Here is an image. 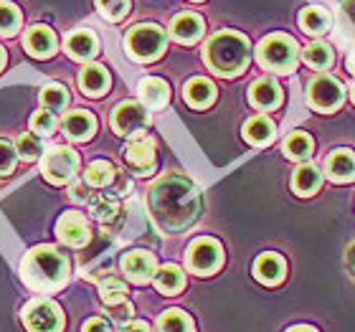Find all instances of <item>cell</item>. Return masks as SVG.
Instances as JSON below:
<instances>
[{"instance_id":"6da1fadb","label":"cell","mask_w":355,"mask_h":332,"mask_svg":"<svg viewBox=\"0 0 355 332\" xmlns=\"http://www.w3.org/2000/svg\"><path fill=\"white\" fill-rule=\"evenodd\" d=\"M150 208L163 229L180 231L198 218L200 195L191 180L180 175H165L150 191Z\"/></svg>"},{"instance_id":"7a4b0ae2","label":"cell","mask_w":355,"mask_h":332,"mask_svg":"<svg viewBox=\"0 0 355 332\" xmlns=\"http://www.w3.org/2000/svg\"><path fill=\"white\" fill-rule=\"evenodd\" d=\"M21 279L38 295H51L69 279V259L53 246H36L21 261Z\"/></svg>"},{"instance_id":"3957f363","label":"cell","mask_w":355,"mask_h":332,"mask_svg":"<svg viewBox=\"0 0 355 332\" xmlns=\"http://www.w3.org/2000/svg\"><path fill=\"white\" fill-rule=\"evenodd\" d=\"M249 56H252V49H249V41L246 36L236 33V30H221L216 33L211 41L203 49V61L206 67L218 76H239L249 67Z\"/></svg>"},{"instance_id":"277c9868","label":"cell","mask_w":355,"mask_h":332,"mask_svg":"<svg viewBox=\"0 0 355 332\" xmlns=\"http://www.w3.org/2000/svg\"><path fill=\"white\" fill-rule=\"evenodd\" d=\"M257 59L264 69L277 71V74H292L300 61V46L295 38L284 36V33H274L266 36L257 49Z\"/></svg>"},{"instance_id":"5b68a950","label":"cell","mask_w":355,"mask_h":332,"mask_svg":"<svg viewBox=\"0 0 355 332\" xmlns=\"http://www.w3.org/2000/svg\"><path fill=\"white\" fill-rule=\"evenodd\" d=\"M168 46V33L155 23H140L127 30L125 49L135 61H155Z\"/></svg>"},{"instance_id":"8992f818","label":"cell","mask_w":355,"mask_h":332,"mask_svg":"<svg viewBox=\"0 0 355 332\" xmlns=\"http://www.w3.org/2000/svg\"><path fill=\"white\" fill-rule=\"evenodd\" d=\"M23 325L28 327V332H61L64 312L56 302L38 297L23 307Z\"/></svg>"},{"instance_id":"52a82bcc","label":"cell","mask_w":355,"mask_h":332,"mask_svg":"<svg viewBox=\"0 0 355 332\" xmlns=\"http://www.w3.org/2000/svg\"><path fill=\"white\" fill-rule=\"evenodd\" d=\"M41 173L51 185L71 183L79 173V155L71 148H51L41 160Z\"/></svg>"},{"instance_id":"ba28073f","label":"cell","mask_w":355,"mask_h":332,"mask_svg":"<svg viewBox=\"0 0 355 332\" xmlns=\"http://www.w3.org/2000/svg\"><path fill=\"white\" fill-rule=\"evenodd\" d=\"M110 122L119 137H137V134H145V130L150 127V112L140 102L130 99L112 110Z\"/></svg>"},{"instance_id":"9c48e42d","label":"cell","mask_w":355,"mask_h":332,"mask_svg":"<svg viewBox=\"0 0 355 332\" xmlns=\"http://www.w3.org/2000/svg\"><path fill=\"white\" fill-rule=\"evenodd\" d=\"M223 264V249L216 238H196L188 249V266L191 272L206 277Z\"/></svg>"},{"instance_id":"30bf717a","label":"cell","mask_w":355,"mask_h":332,"mask_svg":"<svg viewBox=\"0 0 355 332\" xmlns=\"http://www.w3.org/2000/svg\"><path fill=\"white\" fill-rule=\"evenodd\" d=\"M343 96H345L343 84L327 74L312 79L310 87H307V102H310V107H315L318 112L338 110V107L343 104Z\"/></svg>"},{"instance_id":"8fae6325","label":"cell","mask_w":355,"mask_h":332,"mask_svg":"<svg viewBox=\"0 0 355 332\" xmlns=\"http://www.w3.org/2000/svg\"><path fill=\"white\" fill-rule=\"evenodd\" d=\"M56 234H59V238L64 241V244L74 246V249L87 246V241L92 238L89 221L84 218V213H79V211H69V213L61 216L59 223H56Z\"/></svg>"},{"instance_id":"7c38bea8","label":"cell","mask_w":355,"mask_h":332,"mask_svg":"<svg viewBox=\"0 0 355 332\" xmlns=\"http://www.w3.org/2000/svg\"><path fill=\"white\" fill-rule=\"evenodd\" d=\"M122 272H125V277L132 284H148L157 272L155 256L150 251H142V249L127 251L125 256H122Z\"/></svg>"},{"instance_id":"4fadbf2b","label":"cell","mask_w":355,"mask_h":332,"mask_svg":"<svg viewBox=\"0 0 355 332\" xmlns=\"http://www.w3.org/2000/svg\"><path fill=\"white\" fill-rule=\"evenodd\" d=\"M125 157L127 163L132 165L140 175H150L155 170V142L150 140V137H145V134H137L127 145Z\"/></svg>"},{"instance_id":"5bb4252c","label":"cell","mask_w":355,"mask_h":332,"mask_svg":"<svg viewBox=\"0 0 355 332\" xmlns=\"http://www.w3.org/2000/svg\"><path fill=\"white\" fill-rule=\"evenodd\" d=\"M23 46H26V51H28L31 56L49 59V56H53V51H56V36H53V30L49 28V26H31V28L26 30Z\"/></svg>"},{"instance_id":"9a60e30c","label":"cell","mask_w":355,"mask_h":332,"mask_svg":"<svg viewBox=\"0 0 355 332\" xmlns=\"http://www.w3.org/2000/svg\"><path fill=\"white\" fill-rule=\"evenodd\" d=\"M61 130H64V134H67L69 140L84 142L94 134L96 119H94V114H89L87 110L69 112L67 117H64V122H61Z\"/></svg>"},{"instance_id":"2e32d148","label":"cell","mask_w":355,"mask_h":332,"mask_svg":"<svg viewBox=\"0 0 355 332\" xmlns=\"http://www.w3.org/2000/svg\"><path fill=\"white\" fill-rule=\"evenodd\" d=\"M249 99H252V104L257 107V110H264V112L277 110V107L282 104V89L274 79L264 76V79H257V82L252 84V89H249Z\"/></svg>"},{"instance_id":"e0dca14e","label":"cell","mask_w":355,"mask_h":332,"mask_svg":"<svg viewBox=\"0 0 355 332\" xmlns=\"http://www.w3.org/2000/svg\"><path fill=\"white\" fill-rule=\"evenodd\" d=\"M284 272H287V264L279 254H261L257 261H254V277L261 281V284H279L284 279Z\"/></svg>"},{"instance_id":"ac0fdd59","label":"cell","mask_w":355,"mask_h":332,"mask_svg":"<svg viewBox=\"0 0 355 332\" xmlns=\"http://www.w3.org/2000/svg\"><path fill=\"white\" fill-rule=\"evenodd\" d=\"M327 175L335 183H353L355 180V155L350 150H335L325 160Z\"/></svg>"},{"instance_id":"d6986e66","label":"cell","mask_w":355,"mask_h":332,"mask_svg":"<svg viewBox=\"0 0 355 332\" xmlns=\"http://www.w3.org/2000/svg\"><path fill=\"white\" fill-rule=\"evenodd\" d=\"M171 33L180 44H196L203 36V18L196 13H180L173 18Z\"/></svg>"},{"instance_id":"ffe728a7","label":"cell","mask_w":355,"mask_h":332,"mask_svg":"<svg viewBox=\"0 0 355 332\" xmlns=\"http://www.w3.org/2000/svg\"><path fill=\"white\" fill-rule=\"evenodd\" d=\"M67 53L74 61H89L92 56H96L99 51V41L92 30H74L71 36L67 38Z\"/></svg>"},{"instance_id":"44dd1931","label":"cell","mask_w":355,"mask_h":332,"mask_svg":"<svg viewBox=\"0 0 355 332\" xmlns=\"http://www.w3.org/2000/svg\"><path fill=\"white\" fill-rule=\"evenodd\" d=\"M79 87L87 96H104L110 89V71L102 64H89L79 74Z\"/></svg>"},{"instance_id":"7402d4cb","label":"cell","mask_w":355,"mask_h":332,"mask_svg":"<svg viewBox=\"0 0 355 332\" xmlns=\"http://www.w3.org/2000/svg\"><path fill=\"white\" fill-rule=\"evenodd\" d=\"M140 99H142V107L145 110H160L168 104L171 99V89L163 79H157V76H148V79H142L140 82Z\"/></svg>"},{"instance_id":"603a6c76","label":"cell","mask_w":355,"mask_h":332,"mask_svg":"<svg viewBox=\"0 0 355 332\" xmlns=\"http://www.w3.org/2000/svg\"><path fill=\"white\" fill-rule=\"evenodd\" d=\"M183 96L193 110H206L216 99V87L208 79H203V76H196V79H191V82L185 84Z\"/></svg>"},{"instance_id":"cb8c5ba5","label":"cell","mask_w":355,"mask_h":332,"mask_svg":"<svg viewBox=\"0 0 355 332\" xmlns=\"http://www.w3.org/2000/svg\"><path fill=\"white\" fill-rule=\"evenodd\" d=\"M153 279H155V287L160 289L163 295H175V292H180V289L185 287V274H183V269L175 264L160 266Z\"/></svg>"},{"instance_id":"d4e9b609","label":"cell","mask_w":355,"mask_h":332,"mask_svg":"<svg viewBox=\"0 0 355 332\" xmlns=\"http://www.w3.org/2000/svg\"><path fill=\"white\" fill-rule=\"evenodd\" d=\"M244 137L252 145L261 148V145H269L274 140V122L269 117H252L249 122L244 125Z\"/></svg>"},{"instance_id":"484cf974","label":"cell","mask_w":355,"mask_h":332,"mask_svg":"<svg viewBox=\"0 0 355 332\" xmlns=\"http://www.w3.org/2000/svg\"><path fill=\"white\" fill-rule=\"evenodd\" d=\"M300 26H302V30L307 36H322V33H327V28H330V15H327L322 8L310 6L300 13Z\"/></svg>"},{"instance_id":"4316f807","label":"cell","mask_w":355,"mask_h":332,"mask_svg":"<svg viewBox=\"0 0 355 332\" xmlns=\"http://www.w3.org/2000/svg\"><path fill=\"white\" fill-rule=\"evenodd\" d=\"M320 183H322V175L315 165H300L292 175V188L297 195H312L320 188Z\"/></svg>"},{"instance_id":"83f0119b","label":"cell","mask_w":355,"mask_h":332,"mask_svg":"<svg viewBox=\"0 0 355 332\" xmlns=\"http://www.w3.org/2000/svg\"><path fill=\"white\" fill-rule=\"evenodd\" d=\"M117 177V168L107 160H94L89 165L87 173H84V183L92 185V188H107Z\"/></svg>"},{"instance_id":"f1b7e54d","label":"cell","mask_w":355,"mask_h":332,"mask_svg":"<svg viewBox=\"0 0 355 332\" xmlns=\"http://www.w3.org/2000/svg\"><path fill=\"white\" fill-rule=\"evenodd\" d=\"M302 59L307 67L318 69V71H325V69L333 67V49L322 41H315L302 51Z\"/></svg>"},{"instance_id":"f546056e","label":"cell","mask_w":355,"mask_h":332,"mask_svg":"<svg viewBox=\"0 0 355 332\" xmlns=\"http://www.w3.org/2000/svg\"><path fill=\"white\" fill-rule=\"evenodd\" d=\"M89 208H92V213H94L96 221L110 223V221H114L119 213V200H117V195L104 193V195H96V198L89 200Z\"/></svg>"},{"instance_id":"4dcf8cb0","label":"cell","mask_w":355,"mask_h":332,"mask_svg":"<svg viewBox=\"0 0 355 332\" xmlns=\"http://www.w3.org/2000/svg\"><path fill=\"white\" fill-rule=\"evenodd\" d=\"M284 155L289 160H307L312 155V137L307 132H292L284 140Z\"/></svg>"},{"instance_id":"1f68e13d","label":"cell","mask_w":355,"mask_h":332,"mask_svg":"<svg viewBox=\"0 0 355 332\" xmlns=\"http://www.w3.org/2000/svg\"><path fill=\"white\" fill-rule=\"evenodd\" d=\"M41 104L46 107V112H64L69 107V91L64 84H46L41 91Z\"/></svg>"},{"instance_id":"d6a6232c","label":"cell","mask_w":355,"mask_h":332,"mask_svg":"<svg viewBox=\"0 0 355 332\" xmlns=\"http://www.w3.org/2000/svg\"><path fill=\"white\" fill-rule=\"evenodd\" d=\"M99 297H102V302L107 307L112 304H119L127 299V284L119 277H107V279L99 284Z\"/></svg>"},{"instance_id":"836d02e7","label":"cell","mask_w":355,"mask_h":332,"mask_svg":"<svg viewBox=\"0 0 355 332\" xmlns=\"http://www.w3.org/2000/svg\"><path fill=\"white\" fill-rule=\"evenodd\" d=\"M21 10L13 3L0 0V36H15L21 28Z\"/></svg>"},{"instance_id":"e575fe53","label":"cell","mask_w":355,"mask_h":332,"mask_svg":"<svg viewBox=\"0 0 355 332\" xmlns=\"http://www.w3.org/2000/svg\"><path fill=\"white\" fill-rule=\"evenodd\" d=\"M157 332H193V320L180 310H168L157 322Z\"/></svg>"},{"instance_id":"d590c367","label":"cell","mask_w":355,"mask_h":332,"mask_svg":"<svg viewBox=\"0 0 355 332\" xmlns=\"http://www.w3.org/2000/svg\"><path fill=\"white\" fill-rule=\"evenodd\" d=\"M15 155L23 157V160H38V157L44 155V145H41V140H38V134H21L18 137V142H15Z\"/></svg>"},{"instance_id":"8d00e7d4","label":"cell","mask_w":355,"mask_h":332,"mask_svg":"<svg viewBox=\"0 0 355 332\" xmlns=\"http://www.w3.org/2000/svg\"><path fill=\"white\" fill-rule=\"evenodd\" d=\"M96 8L107 21L119 23L130 13V0H96Z\"/></svg>"},{"instance_id":"74e56055","label":"cell","mask_w":355,"mask_h":332,"mask_svg":"<svg viewBox=\"0 0 355 332\" xmlns=\"http://www.w3.org/2000/svg\"><path fill=\"white\" fill-rule=\"evenodd\" d=\"M56 117H53L51 112H36L33 117H31V132H38V134H53L56 130Z\"/></svg>"},{"instance_id":"f35d334b","label":"cell","mask_w":355,"mask_h":332,"mask_svg":"<svg viewBox=\"0 0 355 332\" xmlns=\"http://www.w3.org/2000/svg\"><path fill=\"white\" fill-rule=\"evenodd\" d=\"M15 148L10 142L0 140V175H8V173H13L15 168Z\"/></svg>"},{"instance_id":"ab89813d","label":"cell","mask_w":355,"mask_h":332,"mask_svg":"<svg viewBox=\"0 0 355 332\" xmlns=\"http://www.w3.org/2000/svg\"><path fill=\"white\" fill-rule=\"evenodd\" d=\"M110 315L117 322H127V320L132 317V304L130 302H119V304H112L110 307Z\"/></svg>"},{"instance_id":"60d3db41","label":"cell","mask_w":355,"mask_h":332,"mask_svg":"<svg viewBox=\"0 0 355 332\" xmlns=\"http://www.w3.org/2000/svg\"><path fill=\"white\" fill-rule=\"evenodd\" d=\"M82 332H112V327H110V322H107V320L92 317V320H87V322H84Z\"/></svg>"},{"instance_id":"b9f144b4","label":"cell","mask_w":355,"mask_h":332,"mask_svg":"<svg viewBox=\"0 0 355 332\" xmlns=\"http://www.w3.org/2000/svg\"><path fill=\"white\" fill-rule=\"evenodd\" d=\"M71 200H76V203H84V200H87V185H84V183L71 185Z\"/></svg>"},{"instance_id":"7bdbcfd3","label":"cell","mask_w":355,"mask_h":332,"mask_svg":"<svg viewBox=\"0 0 355 332\" xmlns=\"http://www.w3.org/2000/svg\"><path fill=\"white\" fill-rule=\"evenodd\" d=\"M119 332H150V327L145 322H127Z\"/></svg>"},{"instance_id":"ee69618b","label":"cell","mask_w":355,"mask_h":332,"mask_svg":"<svg viewBox=\"0 0 355 332\" xmlns=\"http://www.w3.org/2000/svg\"><path fill=\"white\" fill-rule=\"evenodd\" d=\"M343 10L350 18V23L355 26V0H343Z\"/></svg>"},{"instance_id":"f6af8a7d","label":"cell","mask_w":355,"mask_h":332,"mask_svg":"<svg viewBox=\"0 0 355 332\" xmlns=\"http://www.w3.org/2000/svg\"><path fill=\"white\" fill-rule=\"evenodd\" d=\"M345 261H348V266H350V272L355 274V244L348 249V256H345Z\"/></svg>"},{"instance_id":"bcb514c9","label":"cell","mask_w":355,"mask_h":332,"mask_svg":"<svg viewBox=\"0 0 355 332\" xmlns=\"http://www.w3.org/2000/svg\"><path fill=\"white\" fill-rule=\"evenodd\" d=\"M289 332H318V330H312V327H307V325H300V327H292Z\"/></svg>"},{"instance_id":"7dc6e473","label":"cell","mask_w":355,"mask_h":332,"mask_svg":"<svg viewBox=\"0 0 355 332\" xmlns=\"http://www.w3.org/2000/svg\"><path fill=\"white\" fill-rule=\"evenodd\" d=\"M348 69L355 74V51H350V56H348Z\"/></svg>"},{"instance_id":"c3c4849f","label":"cell","mask_w":355,"mask_h":332,"mask_svg":"<svg viewBox=\"0 0 355 332\" xmlns=\"http://www.w3.org/2000/svg\"><path fill=\"white\" fill-rule=\"evenodd\" d=\"M3 67H6V49L0 46V71H3Z\"/></svg>"},{"instance_id":"681fc988","label":"cell","mask_w":355,"mask_h":332,"mask_svg":"<svg viewBox=\"0 0 355 332\" xmlns=\"http://www.w3.org/2000/svg\"><path fill=\"white\" fill-rule=\"evenodd\" d=\"M353 102H355V87H353Z\"/></svg>"}]
</instances>
